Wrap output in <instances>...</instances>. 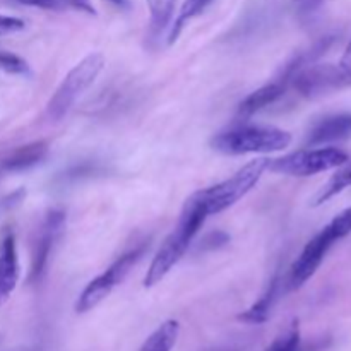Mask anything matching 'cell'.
Returning <instances> with one entry per match:
<instances>
[{
	"label": "cell",
	"mask_w": 351,
	"mask_h": 351,
	"mask_svg": "<svg viewBox=\"0 0 351 351\" xmlns=\"http://www.w3.org/2000/svg\"><path fill=\"white\" fill-rule=\"evenodd\" d=\"M206 218H208V213H206V209L199 202L197 195L192 194L185 201L180 219H178V225L167 237V240L161 243L160 250L154 256L153 263H151L149 269H147L146 276H144V287L153 288L154 285L160 283L177 266L178 261L189 250V247H191L192 240L195 239L199 230L202 228Z\"/></svg>",
	"instance_id": "obj_1"
},
{
	"label": "cell",
	"mask_w": 351,
	"mask_h": 351,
	"mask_svg": "<svg viewBox=\"0 0 351 351\" xmlns=\"http://www.w3.org/2000/svg\"><path fill=\"white\" fill-rule=\"evenodd\" d=\"M293 137L290 132L276 127H237L226 132L216 134L211 139V147L221 154H254L276 153L287 149Z\"/></svg>",
	"instance_id": "obj_2"
},
{
	"label": "cell",
	"mask_w": 351,
	"mask_h": 351,
	"mask_svg": "<svg viewBox=\"0 0 351 351\" xmlns=\"http://www.w3.org/2000/svg\"><path fill=\"white\" fill-rule=\"evenodd\" d=\"M103 67H105V57L101 53H98V51H93V53L86 55L79 64H75L69 71V74L65 75L64 81L60 82V86L53 93V96L48 99V119L53 120V122H58V120L64 119L71 112L72 106L75 105V101L98 79Z\"/></svg>",
	"instance_id": "obj_3"
},
{
	"label": "cell",
	"mask_w": 351,
	"mask_h": 351,
	"mask_svg": "<svg viewBox=\"0 0 351 351\" xmlns=\"http://www.w3.org/2000/svg\"><path fill=\"white\" fill-rule=\"evenodd\" d=\"M267 163H269L267 158H257V160L250 161L245 167L240 168L228 180L194 192L208 216L218 215V213L232 208L243 195L249 194L254 185L261 180L264 171L267 170Z\"/></svg>",
	"instance_id": "obj_4"
},
{
	"label": "cell",
	"mask_w": 351,
	"mask_h": 351,
	"mask_svg": "<svg viewBox=\"0 0 351 351\" xmlns=\"http://www.w3.org/2000/svg\"><path fill=\"white\" fill-rule=\"evenodd\" d=\"M348 160V154L339 147H315V149H302L283 158L269 160L267 170L290 177H312L322 171L336 170Z\"/></svg>",
	"instance_id": "obj_5"
},
{
	"label": "cell",
	"mask_w": 351,
	"mask_h": 351,
	"mask_svg": "<svg viewBox=\"0 0 351 351\" xmlns=\"http://www.w3.org/2000/svg\"><path fill=\"white\" fill-rule=\"evenodd\" d=\"M143 256L144 247H137V249L130 250V252L119 257L105 273L96 276L93 281H89V283L86 285L84 290H82V293L79 295L77 302H75V312H77V314H86V312L98 307V305L112 293L113 288L125 280L127 274H129L130 269L139 263Z\"/></svg>",
	"instance_id": "obj_6"
},
{
	"label": "cell",
	"mask_w": 351,
	"mask_h": 351,
	"mask_svg": "<svg viewBox=\"0 0 351 351\" xmlns=\"http://www.w3.org/2000/svg\"><path fill=\"white\" fill-rule=\"evenodd\" d=\"M338 240L339 237L336 235V232L331 228L329 223L314 237V239L308 240V243L304 247L300 256H298L297 261L291 264L290 273H288L287 278L288 290L295 291L298 290V288L304 287V285L317 273L322 261H324L326 254L331 250V247L335 245Z\"/></svg>",
	"instance_id": "obj_7"
},
{
	"label": "cell",
	"mask_w": 351,
	"mask_h": 351,
	"mask_svg": "<svg viewBox=\"0 0 351 351\" xmlns=\"http://www.w3.org/2000/svg\"><path fill=\"white\" fill-rule=\"evenodd\" d=\"M295 89L305 98H319L346 88L345 77L335 64H307L290 79Z\"/></svg>",
	"instance_id": "obj_8"
},
{
	"label": "cell",
	"mask_w": 351,
	"mask_h": 351,
	"mask_svg": "<svg viewBox=\"0 0 351 351\" xmlns=\"http://www.w3.org/2000/svg\"><path fill=\"white\" fill-rule=\"evenodd\" d=\"M64 225H65V215L60 211L48 213V216L45 218L43 228H41L40 239H38V243H36V250H34L33 267H31V278H33V280H40L41 274H43L45 269H47L51 249H53L60 232L64 230Z\"/></svg>",
	"instance_id": "obj_9"
},
{
	"label": "cell",
	"mask_w": 351,
	"mask_h": 351,
	"mask_svg": "<svg viewBox=\"0 0 351 351\" xmlns=\"http://www.w3.org/2000/svg\"><path fill=\"white\" fill-rule=\"evenodd\" d=\"M351 137V113H336L319 120L311 129L307 137L308 146H326V144L345 141Z\"/></svg>",
	"instance_id": "obj_10"
},
{
	"label": "cell",
	"mask_w": 351,
	"mask_h": 351,
	"mask_svg": "<svg viewBox=\"0 0 351 351\" xmlns=\"http://www.w3.org/2000/svg\"><path fill=\"white\" fill-rule=\"evenodd\" d=\"M19 281V259H17L16 237L12 233L0 245V305L10 297Z\"/></svg>",
	"instance_id": "obj_11"
},
{
	"label": "cell",
	"mask_w": 351,
	"mask_h": 351,
	"mask_svg": "<svg viewBox=\"0 0 351 351\" xmlns=\"http://www.w3.org/2000/svg\"><path fill=\"white\" fill-rule=\"evenodd\" d=\"M48 144L45 141H36V143L26 144L17 149H14L5 160L2 161V170L5 171H24L36 167L38 163L47 158Z\"/></svg>",
	"instance_id": "obj_12"
},
{
	"label": "cell",
	"mask_w": 351,
	"mask_h": 351,
	"mask_svg": "<svg viewBox=\"0 0 351 351\" xmlns=\"http://www.w3.org/2000/svg\"><path fill=\"white\" fill-rule=\"evenodd\" d=\"M285 89H287V84H283L281 81L271 82V84L256 89L239 105V115L247 119V117H252L254 113L261 112L266 106L273 105L276 99H280L285 95Z\"/></svg>",
	"instance_id": "obj_13"
},
{
	"label": "cell",
	"mask_w": 351,
	"mask_h": 351,
	"mask_svg": "<svg viewBox=\"0 0 351 351\" xmlns=\"http://www.w3.org/2000/svg\"><path fill=\"white\" fill-rule=\"evenodd\" d=\"M278 288H280V280H278V276H274L271 285L267 287L266 293H264L249 311L240 314L239 321L245 322V324H264V322L269 319L271 308H273L274 302H276Z\"/></svg>",
	"instance_id": "obj_14"
},
{
	"label": "cell",
	"mask_w": 351,
	"mask_h": 351,
	"mask_svg": "<svg viewBox=\"0 0 351 351\" xmlns=\"http://www.w3.org/2000/svg\"><path fill=\"white\" fill-rule=\"evenodd\" d=\"M178 335H180V324L173 319L165 321L151 332L139 351H171L177 345Z\"/></svg>",
	"instance_id": "obj_15"
},
{
	"label": "cell",
	"mask_w": 351,
	"mask_h": 351,
	"mask_svg": "<svg viewBox=\"0 0 351 351\" xmlns=\"http://www.w3.org/2000/svg\"><path fill=\"white\" fill-rule=\"evenodd\" d=\"M348 187H351V160L343 163L341 167L336 168V173L326 182L324 187H322L321 191H319V194L315 195L314 206L324 204V202H328L329 199L341 194V192Z\"/></svg>",
	"instance_id": "obj_16"
},
{
	"label": "cell",
	"mask_w": 351,
	"mask_h": 351,
	"mask_svg": "<svg viewBox=\"0 0 351 351\" xmlns=\"http://www.w3.org/2000/svg\"><path fill=\"white\" fill-rule=\"evenodd\" d=\"M151 14V26L156 33L163 31L171 23L177 0H146Z\"/></svg>",
	"instance_id": "obj_17"
},
{
	"label": "cell",
	"mask_w": 351,
	"mask_h": 351,
	"mask_svg": "<svg viewBox=\"0 0 351 351\" xmlns=\"http://www.w3.org/2000/svg\"><path fill=\"white\" fill-rule=\"evenodd\" d=\"M300 350V328L298 321H293L283 332L276 336L266 351H298Z\"/></svg>",
	"instance_id": "obj_18"
},
{
	"label": "cell",
	"mask_w": 351,
	"mask_h": 351,
	"mask_svg": "<svg viewBox=\"0 0 351 351\" xmlns=\"http://www.w3.org/2000/svg\"><path fill=\"white\" fill-rule=\"evenodd\" d=\"M209 2H211V0H185V3L182 5V10H180V14H178L177 21H175L173 29H171L170 43L171 41L177 40L178 34H180V31L184 29L185 23H187V21H191L192 17L197 16V14H201Z\"/></svg>",
	"instance_id": "obj_19"
},
{
	"label": "cell",
	"mask_w": 351,
	"mask_h": 351,
	"mask_svg": "<svg viewBox=\"0 0 351 351\" xmlns=\"http://www.w3.org/2000/svg\"><path fill=\"white\" fill-rule=\"evenodd\" d=\"M0 69L16 75L29 74V65L26 64V60L10 51H0Z\"/></svg>",
	"instance_id": "obj_20"
},
{
	"label": "cell",
	"mask_w": 351,
	"mask_h": 351,
	"mask_svg": "<svg viewBox=\"0 0 351 351\" xmlns=\"http://www.w3.org/2000/svg\"><path fill=\"white\" fill-rule=\"evenodd\" d=\"M324 0H291L295 12L300 17H308L317 12Z\"/></svg>",
	"instance_id": "obj_21"
},
{
	"label": "cell",
	"mask_w": 351,
	"mask_h": 351,
	"mask_svg": "<svg viewBox=\"0 0 351 351\" xmlns=\"http://www.w3.org/2000/svg\"><path fill=\"white\" fill-rule=\"evenodd\" d=\"M21 29H24L23 19L12 16H2V14H0V34L17 33V31Z\"/></svg>",
	"instance_id": "obj_22"
},
{
	"label": "cell",
	"mask_w": 351,
	"mask_h": 351,
	"mask_svg": "<svg viewBox=\"0 0 351 351\" xmlns=\"http://www.w3.org/2000/svg\"><path fill=\"white\" fill-rule=\"evenodd\" d=\"M62 7H71V9L79 10V12H86L89 16H96V9L93 7L91 0H58Z\"/></svg>",
	"instance_id": "obj_23"
},
{
	"label": "cell",
	"mask_w": 351,
	"mask_h": 351,
	"mask_svg": "<svg viewBox=\"0 0 351 351\" xmlns=\"http://www.w3.org/2000/svg\"><path fill=\"white\" fill-rule=\"evenodd\" d=\"M16 2L23 3V5H27V7H38V9H45V10L64 9L58 0H16Z\"/></svg>",
	"instance_id": "obj_24"
},
{
	"label": "cell",
	"mask_w": 351,
	"mask_h": 351,
	"mask_svg": "<svg viewBox=\"0 0 351 351\" xmlns=\"http://www.w3.org/2000/svg\"><path fill=\"white\" fill-rule=\"evenodd\" d=\"M339 71H341L343 77H345L346 86H351V41L346 47V50L343 51V57L338 64Z\"/></svg>",
	"instance_id": "obj_25"
},
{
	"label": "cell",
	"mask_w": 351,
	"mask_h": 351,
	"mask_svg": "<svg viewBox=\"0 0 351 351\" xmlns=\"http://www.w3.org/2000/svg\"><path fill=\"white\" fill-rule=\"evenodd\" d=\"M110 2L117 3V5H122V3H123V0H110Z\"/></svg>",
	"instance_id": "obj_26"
}]
</instances>
